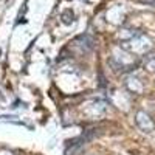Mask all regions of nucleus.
I'll return each instance as SVG.
<instances>
[{
	"mask_svg": "<svg viewBox=\"0 0 155 155\" xmlns=\"http://www.w3.org/2000/svg\"><path fill=\"white\" fill-rule=\"evenodd\" d=\"M135 121H137V126L141 129V130H144V132H150L152 129H153V123H152V120L149 118V115L144 113V112H138Z\"/></svg>",
	"mask_w": 155,
	"mask_h": 155,
	"instance_id": "1",
	"label": "nucleus"
},
{
	"mask_svg": "<svg viewBox=\"0 0 155 155\" xmlns=\"http://www.w3.org/2000/svg\"><path fill=\"white\" fill-rule=\"evenodd\" d=\"M141 3H146V5H150V6H155V0H138Z\"/></svg>",
	"mask_w": 155,
	"mask_h": 155,
	"instance_id": "2",
	"label": "nucleus"
}]
</instances>
